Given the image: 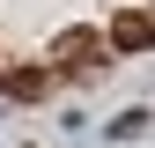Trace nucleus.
Listing matches in <instances>:
<instances>
[{
    "label": "nucleus",
    "mask_w": 155,
    "mask_h": 148,
    "mask_svg": "<svg viewBox=\"0 0 155 148\" xmlns=\"http://www.w3.org/2000/svg\"><path fill=\"white\" fill-rule=\"evenodd\" d=\"M96 52H104L96 30H59L52 37V67H81V59H96Z\"/></svg>",
    "instance_id": "f257e3e1"
},
{
    "label": "nucleus",
    "mask_w": 155,
    "mask_h": 148,
    "mask_svg": "<svg viewBox=\"0 0 155 148\" xmlns=\"http://www.w3.org/2000/svg\"><path fill=\"white\" fill-rule=\"evenodd\" d=\"M111 52H155V15H118L111 22Z\"/></svg>",
    "instance_id": "f03ea898"
},
{
    "label": "nucleus",
    "mask_w": 155,
    "mask_h": 148,
    "mask_svg": "<svg viewBox=\"0 0 155 148\" xmlns=\"http://www.w3.org/2000/svg\"><path fill=\"white\" fill-rule=\"evenodd\" d=\"M0 89H8L15 104H37V96L52 89V74H45V67H8V74H0Z\"/></svg>",
    "instance_id": "7ed1b4c3"
},
{
    "label": "nucleus",
    "mask_w": 155,
    "mask_h": 148,
    "mask_svg": "<svg viewBox=\"0 0 155 148\" xmlns=\"http://www.w3.org/2000/svg\"><path fill=\"white\" fill-rule=\"evenodd\" d=\"M133 133H148V111H118L111 119V141H133Z\"/></svg>",
    "instance_id": "20e7f679"
}]
</instances>
